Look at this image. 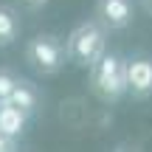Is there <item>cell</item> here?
I'll list each match as a JSON object with an SVG mask.
<instances>
[{
    "label": "cell",
    "mask_w": 152,
    "mask_h": 152,
    "mask_svg": "<svg viewBox=\"0 0 152 152\" xmlns=\"http://www.w3.org/2000/svg\"><path fill=\"white\" fill-rule=\"evenodd\" d=\"M26 62L34 68L39 76H54L65 68V45L54 34H37L34 39H28L26 45Z\"/></svg>",
    "instance_id": "obj_3"
},
{
    "label": "cell",
    "mask_w": 152,
    "mask_h": 152,
    "mask_svg": "<svg viewBox=\"0 0 152 152\" xmlns=\"http://www.w3.org/2000/svg\"><path fill=\"white\" fill-rule=\"evenodd\" d=\"M124 85L132 99L152 96V56L149 54L124 56Z\"/></svg>",
    "instance_id": "obj_4"
},
{
    "label": "cell",
    "mask_w": 152,
    "mask_h": 152,
    "mask_svg": "<svg viewBox=\"0 0 152 152\" xmlns=\"http://www.w3.org/2000/svg\"><path fill=\"white\" fill-rule=\"evenodd\" d=\"M115 152H132V149H127V147H118V149H115Z\"/></svg>",
    "instance_id": "obj_13"
},
{
    "label": "cell",
    "mask_w": 152,
    "mask_h": 152,
    "mask_svg": "<svg viewBox=\"0 0 152 152\" xmlns=\"http://www.w3.org/2000/svg\"><path fill=\"white\" fill-rule=\"evenodd\" d=\"M87 85L90 93L104 104H115L127 96L124 85V56L115 51H104L90 68H87Z\"/></svg>",
    "instance_id": "obj_1"
},
{
    "label": "cell",
    "mask_w": 152,
    "mask_h": 152,
    "mask_svg": "<svg viewBox=\"0 0 152 152\" xmlns=\"http://www.w3.org/2000/svg\"><path fill=\"white\" fill-rule=\"evenodd\" d=\"M26 124H28V115H23L17 107H11L9 102L0 104V132H6V135L11 138H20L23 132H26Z\"/></svg>",
    "instance_id": "obj_8"
},
{
    "label": "cell",
    "mask_w": 152,
    "mask_h": 152,
    "mask_svg": "<svg viewBox=\"0 0 152 152\" xmlns=\"http://www.w3.org/2000/svg\"><path fill=\"white\" fill-rule=\"evenodd\" d=\"M135 17V3L132 0H96V14L93 20L104 31H124Z\"/></svg>",
    "instance_id": "obj_5"
},
{
    "label": "cell",
    "mask_w": 152,
    "mask_h": 152,
    "mask_svg": "<svg viewBox=\"0 0 152 152\" xmlns=\"http://www.w3.org/2000/svg\"><path fill=\"white\" fill-rule=\"evenodd\" d=\"M20 31H23V23H20L17 9L0 3V48L17 42V39H20Z\"/></svg>",
    "instance_id": "obj_7"
},
{
    "label": "cell",
    "mask_w": 152,
    "mask_h": 152,
    "mask_svg": "<svg viewBox=\"0 0 152 152\" xmlns=\"http://www.w3.org/2000/svg\"><path fill=\"white\" fill-rule=\"evenodd\" d=\"M9 104H11V107H17L23 115L31 118V115L39 110V90L31 85V82L17 79L14 82V90H11V96H9Z\"/></svg>",
    "instance_id": "obj_6"
},
{
    "label": "cell",
    "mask_w": 152,
    "mask_h": 152,
    "mask_svg": "<svg viewBox=\"0 0 152 152\" xmlns=\"http://www.w3.org/2000/svg\"><path fill=\"white\" fill-rule=\"evenodd\" d=\"M0 152H20L17 138H11V135H6V132H0Z\"/></svg>",
    "instance_id": "obj_10"
},
{
    "label": "cell",
    "mask_w": 152,
    "mask_h": 152,
    "mask_svg": "<svg viewBox=\"0 0 152 152\" xmlns=\"http://www.w3.org/2000/svg\"><path fill=\"white\" fill-rule=\"evenodd\" d=\"M138 3L144 6V11H147V14H152V0H138Z\"/></svg>",
    "instance_id": "obj_12"
},
{
    "label": "cell",
    "mask_w": 152,
    "mask_h": 152,
    "mask_svg": "<svg viewBox=\"0 0 152 152\" xmlns=\"http://www.w3.org/2000/svg\"><path fill=\"white\" fill-rule=\"evenodd\" d=\"M14 82H17V76H14V73L6 71V68H0V104L9 102L11 90H14Z\"/></svg>",
    "instance_id": "obj_9"
},
{
    "label": "cell",
    "mask_w": 152,
    "mask_h": 152,
    "mask_svg": "<svg viewBox=\"0 0 152 152\" xmlns=\"http://www.w3.org/2000/svg\"><path fill=\"white\" fill-rule=\"evenodd\" d=\"M107 34L96 20H82L79 26L71 28V34L65 37V56L68 62L79 68H90L99 56L107 51Z\"/></svg>",
    "instance_id": "obj_2"
},
{
    "label": "cell",
    "mask_w": 152,
    "mask_h": 152,
    "mask_svg": "<svg viewBox=\"0 0 152 152\" xmlns=\"http://www.w3.org/2000/svg\"><path fill=\"white\" fill-rule=\"evenodd\" d=\"M20 6H26V9H31V11H39L42 6H48V0H20Z\"/></svg>",
    "instance_id": "obj_11"
}]
</instances>
